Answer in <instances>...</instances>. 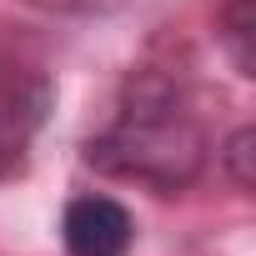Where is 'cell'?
<instances>
[{
	"label": "cell",
	"mask_w": 256,
	"mask_h": 256,
	"mask_svg": "<svg viewBox=\"0 0 256 256\" xmlns=\"http://www.w3.org/2000/svg\"><path fill=\"white\" fill-rule=\"evenodd\" d=\"M80 161L110 181H131L156 196H181L206 176L211 136L191 86L161 66L131 70L96 136H86Z\"/></svg>",
	"instance_id": "6da1fadb"
},
{
	"label": "cell",
	"mask_w": 256,
	"mask_h": 256,
	"mask_svg": "<svg viewBox=\"0 0 256 256\" xmlns=\"http://www.w3.org/2000/svg\"><path fill=\"white\" fill-rule=\"evenodd\" d=\"M56 110V80L36 50L0 36V181L26 171L46 120Z\"/></svg>",
	"instance_id": "7a4b0ae2"
},
{
	"label": "cell",
	"mask_w": 256,
	"mask_h": 256,
	"mask_svg": "<svg viewBox=\"0 0 256 256\" xmlns=\"http://www.w3.org/2000/svg\"><path fill=\"white\" fill-rule=\"evenodd\" d=\"M60 246L66 256H131L136 216L106 191H80L60 211Z\"/></svg>",
	"instance_id": "3957f363"
},
{
	"label": "cell",
	"mask_w": 256,
	"mask_h": 256,
	"mask_svg": "<svg viewBox=\"0 0 256 256\" xmlns=\"http://www.w3.org/2000/svg\"><path fill=\"white\" fill-rule=\"evenodd\" d=\"M216 40L226 46L236 76H251V0H226V10L216 16Z\"/></svg>",
	"instance_id": "277c9868"
},
{
	"label": "cell",
	"mask_w": 256,
	"mask_h": 256,
	"mask_svg": "<svg viewBox=\"0 0 256 256\" xmlns=\"http://www.w3.org/2000/svg\"><path fill=\"white\" fill-rule=\"evenodd\" d=\"M216 161L226 166V176L236 181V191H251V126H236V131L221 141Z\"/></svg>",
	"instance_id": "5b68a950"
},
{
	"label": "cell",
	"mask_w": 256,
	"mask_h": 256,
	"mask_svg": "<svg viewBox=\"0 0 256 256\" xmlns=\"http://www.w3.org/2000/svg\"><path fill=\"white\" fill-rule=\"evenodd\" d=\"M26 6H36L46 16H116L136 0H26Z\"/></svg>",
	"instance_id": "8992f818"
}]
</instances>
